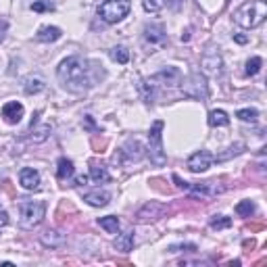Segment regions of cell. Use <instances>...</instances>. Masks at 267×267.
<instances>
[{
  "instance_id": "1",
  "label": "cell",
  "mask_w": 267,
  "mask_h": 267,
  "mask_svg": "<svg viewBox=\"0 0 267 267\" xmlns=\"http://www.w3.org/2000/svg\"><path fill=\"white\" fill-rule=\"evenodd\" d=\"M57 77L61 86L71 94H83L90 88H94L104 77L102 65L82 57H69L59 65Z\"/></svg>"
},
{
  "instance_id": "2",
  "label": "cell",
  "mask_w": 267,
  "mask_h": 267,
  "mask_svg": "<svg viewBox=\"0 0 267 267\" xmlns=\"http://www.w3.org/2000/svg\"><path fill=\"white\" fill-rule=\"evenodd\" d=\"M265 17H267V4L263 0H250V2H244L234 11V23L244 27V30H252V27L261 25Z\"/></svg>"
},
{
  "instance_id": "3",
  "label": "cell",
  "mask_w": 267,
  "mask_h": 267,
  "mask_svg": "<svg viewBox=\"0 0 267 267\" xmlns=\"http://www.w3.org/2000/svg\"><path fill=\"white\" fill-rule=\"evenodd\" d=\"M46 205L42 200H21L19 202V226L25 230L36 228L44 219Z\"/></svg>"
},
{
  "instance_id": "4",
  "label": "cell",
  "mask_w": 267,
  "mask_h": 267,
  "mask_svg": "<svg viewBox=\"0 0 267 267\" xmlns=\"http://www.w3.org/2000/svg\"><path fill=\"white\" fill-rule=\"evenodd\" d=\"M130 9V0H102L100 6H98V15L104 23H119L123 17H128Z\"/></svg>"
},
{
  "instance_id": "5",
  "label": "cell",
  "mask_w": 267,
  "mask_h": 267,
  "mask_svg": "<svg viewBox=\"0 0 267 267\" xmlns=\"http://www.w3.org/2000/svg\"><path fill=\"white\" fill-rule=\"evenodd\" d=\"M163 128H165L163 121H154L149 132V157L154 165H163L167 161L165 150H163V134H161Z\"/></svg>"
},
{
  "instance_id": "6",
  "label": "cell",
  "mask_w": 267,
  "mask_h": 267,
  "mask_svg": "<svg viewBox=\"0 0 267 267\" xmlns=\"http://www.w3.org/2000/svg\"><path fill=\"white\" fill-rule=\"evenodd\" d=\"M182 90H184V94L188 98H194V100H205L209 96V86L202 73H190L188 77H184Z\"/></svg>"
},
{
  "instance_id": "7",
  "label": "cell",
  "mask_w": 267,
  "mask_h": 267,
  "mask_svg": "<svg viewBox=\"0 0 267 267\" xmlns=\"http://www.w3.org/2000/svg\"><path fill=\"white\" fill-rule=\"evenodd\" d=\"M144 46L149 48V52H157L159 48H163L167 44V33L163 30V25L159 23H149L144 27Z\"/></svg>"
},
{
  "instance_id": "8",
  "label": "cell",
  "mask_w": 267,
  "mask_h": 267,
  "mask_svg": "<svg viewBox=\"0 0 267 267\" xmlns=\"http://www.w3.org/2000/svg\"><path fill=\"white\" fill-rule=\"evenodd\" d=\"M213 161L215 157L211 154L209 150H199V152H194L190 159H188V169H190L192 173H202V171H207L211 165H213Z\"/></svg>"
},
{
  "instance_id": "9",
  "label": "cell",
  "mask_w": 267,
  "mask_h": 267,
  "mask_svg": "<svg viewBox=\"0 0 267 267\" xmlns=\"http://www.w3.org/2000/svg\"><path fill=\"white\" fill-rule=\"evenodd\" d=\"M165 213V207L161 205V202H146V205L138 211V221H142V223H146V221H154V219H159L161 215Z\"/></svg>"
},
{
  "instance_id": "10",
  "label": "cell",
  "mask_w": 267,
  "mask_h": 267,
  "mask_svg": "<svg viewBox=\"0 0 267 267\" xmlns=\"http://www.w3.org/2000/svg\"><path fill=\"white\" fill-rule=\"evenodd\" d=\"M150 80L157 83H163V86H175V83H180L182 82V73H180V69H175V67H167L163 69V71H159L157 75H152Z\"/></svg>"
},
{
  "instance_id": "11",
  "label": "cell",
  "mask_w": 267,
  "mask_h": 267,
  "mask_svg": "<svg viewBox=\"0 0 267 267\" xmlns=\"http://www.w3.org/2000/svg\"><path fill=\"white\" fill-rule=\"evenodd\" d=\"M23 104L17 102V100H13V102H6L4 107H2V117H4V121L6 123H11V125H15L21 121V117H23Z\"/></svg>"
},
{
  "instance_id": "12",
  "label": "cell",
  "mask_w": 267,
  "mask_h": 267,
  "mask_svg": "<svg viewBox=\"0 0 267 267\" xmlns=\"http://www.w3.org/2000/svg\"><path fill=\"white\" fill-rule=\"evenodd\" d=\"M19 184L25 188V190H36L40 186V173L36 169H32V167H25V169H21L19 173Z\"/></svg>"
},
{
  "instance_id": "13",
  "label": "cell",
  "mask_w": 267,
  "mask_h": 267,
  "mask_svg": "<svg viewBox=\"0 0 267 267\" xmlns=\"http://www.w3.org/2000/svg\"><path fill=\"white\" fill-rule=\"evenodd\" d=\"M65 240H67V236L63 234V232H59V230H46L44 234H42V244H44V247H50V249L63 247Z\"/></svg>"
},
{
  "instance_id": "14",
  "label": "cell",
  "mask_w": 267,
  "mask_h": 267,
  "mask_svg": "<svg viewBox=\"0 0 267 267\" xmlns=\"http://www.w3.org/2000/svg\"><path fill=\"white\" fill-rule=\"evenodd\" d=\"M121 152L128 161H140L144 157V146H142V142H138V140H130V142H125Z\"/></svg>"
},
{
  "instance_id": "15",
  "label": "cell",
  "mask_w": 267,
  "mask_h": 267,
  "mask_svg": "<svg viewBox=\"0 0 267 267\" xmlns=\"http://www.w3.org/2000/svg\"><path fill=\"white\" fill-rule=\"evenodd\" d=\"M83 200L92 207H107L109 200H111V194L104 192V190H94V192H88L83 194Z\"/></svg>"
},
{
  "instance_id": "16",
  "label": "cell",
  "mask_w": 267,
  "mask_h": 267,
  "mask_svg": "<svg viewBox=\"0 0 267 267\" xmlns=\"http://www.w3.org/2000/svg\"><path fill=\"white\" fill-rule=\"evenodd\" d=\"M140 92H142V98L146 104L154 102V96H157V83H154L150 77H146V80L140 82Z\"/></svg>"
},
{
  "instance_id": "17",
  "label": "cell",
  "mask_w": 267,
  "mask_h": 267,
  "mask_svg": "<svg viewBox=\"0 0 267 267\" xmlns=\"http://www.w3.org/2000/svg\"><path fill=\"white\" fill-rule=\"evenodd\" d=\"M61 36H63V32L59 30V27L46 25V27H42V30L36 33V40L38 42H57Z\"/></svg>"
},
{
  "instance_id": "18",
  "label": "cell",
  "mask_w": 267,
  "mask_h": 267,
  "mask_svg": "<svg viewBox=\"0 0 267 267\" xmlns=\"http://www.w3.org/2000/svg\"><path fill=\"white\" fill-rule=\"evenodd\" d=\"M228 123H230V117H228L226 111L215 109V111H211L209 113V125L211 128H226Z\"/></svg>"
},
{
  "instance_id": "19",
  "label": "cell",
  "mask_w": 267,
  "mask_h": 267,
  "mask_svg": "<svg viewBox=\"0 0 267 267\" xmlns=\"http://www.w3.org/2000/svg\"><path fill=\"white\" fill-rule=\"evenodd\" d=\"M115 249L121 252H130L134 249V232H125V234H119L115 240Z\"/></svg>"
},
{
  "instance_id": "20",
  "label": "cell",
  "mask_w": 267,
  "mask_h": 267,
  "mask_svg": "<svg viewBox=\"0 0 267 267\" xmlns=\"http://www.w3.org/2000/svg\"><path fill=\"white\" fill-rule=\"evenodd\" d=\"M44 80H42L40 75H32V77H27L25 80V94H38L44 90Z\"/></svg>"
},
{
  "instance_id": "21",
  "label": "cell",
  "mask_w": 267,
  "mask_h": 267,
  "mask_svg": "<svg viewBox=\"0 0 267 267\" xmlns=\"http://www.w3.org/2000/svg\"><path fill=\"white\" fill-rule=\"evenodd\" d=\"M73 163L69 159L65 157H61L59 159V163H57V175H59V180H67V178H71L73 175Z\"/></svg>"
},
{
  "instance_id": "22",
  "label": "cell",
  "mask_w": 267,
  "mask_h": 267,
  "mask_svg": "<svg viewBox=\"0 0 267 267\" xmlns=\"http://www.w3.org/2000/svg\"><path fill=\"white\" fill-rule=\"evenodd\" d=\"M109 57L115 63H119V65H125V63L130 61V52H128V48L125 46H115V48H111L109 50Z\"/></svg>"
},
{
  "instance_id": "23",
  "label": "cell",
  "mask_w": 267,
  "mask_h": 267,
  "mask_svg": "<svg viewBox=\"0 0 267 267\" xmlns=\"http://www.w3.org/2000/svg\"><path fill=\"white\" fill-rule=\"evenodd\" d=\"M98 223H100V228H102V230H107L109 234H117V232H119V219H117L115 215L100 217V219H98Z\"/></svg>"
},
{
  "instance_id": "24",
  "label": "cell",
  "mask_w": 267,
  "mask_h": 267,
  "mask_svg": "<svg viewBox=\"0 0 267 267\" xmlns=\"http://www.w3.org/2000/svg\"><path fill=\"white\" fill-rule=\"evenodd\" d=\"M202 67H205L207 73H217L221 69V59L217 57V54H213V57H202Z\"/></svg>"
},
{
  "instance_id": "25",
  "label": "cell",
  "mask_w": 267,
  "mask_h": 267,
  "mask_svg": "<svg viewBox=\"0 0 267 267\" xmlns=\"http://www.w3.org/2000/svg\"><path fill=\"white\" fill-rule=\"evenodd\" d=\"M90 178H92L94 182H98V184H100V182H109L111 180L109 178V171L104 169V167H98V165L90 167Z\"/></svg>"
},
{
  "instance_id": "26",
  "label": "cell",
  "mask_w": 267,
  "mask_h": 267,
  "mask_svg": "<svg viewBox=\"0 0 267 267\" xmlns=\"http://www.w3.org/2000/svg\"><path fill=\"white\" fill-rule=\"evenodd\" d=\"M167 2H169V0H142V6L149 13H159L165 9Z\"/></svg>"
},
{
  "instance_id": "27",
  "label": "cell",
  "mask_w": 267,
  "mask_h": 267,
  "mask_svg": "<svg viewBox=\"0 0 267 267\" xmlns=\"http://www.w3.org/2000/svg\"><path fill=\"white\" fill-rule=\"evenodd\" d=\"M236 213L240 217H250L252 213H255V202L252 200H242L236 205Z\"/></svg>"
},
{
  "instance_id": "28",
  "label": "cell",
  "mask_w": 267,
  "mask_h": 267,
  "mask_svg": "<svg viewBox=\"0 0 267 267\" xmlns=\"http://www.w3.org/2000/svg\"><path fill=\"white\" fill-rule=\"evenodd\" d=\"M209 223H211V228H213V230H226V228L232 226V219L226 217V215H215V217H211Z\"/></svg>"
},
{
  "instance_id": "29",
  "label": "cell",
  "mask_w": 267,
  "mask_h": 267,
  "mask_svg": "<svg viewBox=\"0 0 267 267\" xmlns=\"http://www.w3.org/2000/svg\"><path fill=\"white\" fill-rule=\"evenodd\" d=\"M236 117L240 119V121H247V123L250 121V123H255L257 117H259V111H257V109H240V111L236 113Z\"/></svg>"
},
{
  "instance_id": "30",
  "label": "cell",
  "mask_w": 267,
  "mask_h": 267,
  "mask_svg": "<svg viewBox=\"0 0 267 267\" xmlns=\"http://www.w3.org/2000/svg\"><path fill=\"white\" fill-rule=\"evenodd\" d=\"M263 65V59L261 57H252L247 61V75H257L259 69H261Z\"/></svg>"
},
{
  "instance_id": "31",
  "label": "cell",
  "mask_w": 267,
  "mask_h": 267,
  "mask_svg": "<svg viewBox=\"0 0 267 267\" xmlns=\"http://www.w3.org/2000/svg\"><path fill=\"white\" fill-rule=\"evenodd\" d=\"M32 140L33 142H42V140H46L48 136H50V125H42V128H38V130H33L32 128Z\"/></svg>"
},
{
  "instance_id": "32",
  "label": "cell",
  "mask_w": 267,
  "mask_h": 267,
  "mask_svg": "<svg viewBox=\"0 0 267 267\" xmlns=\"http://www.w3.org/2000/svg\"><path fill=\"white\" fill-rule=\"evenodd\" d=\"M32 11L36 13H46V11H54V4L50 0H36V2L32 4Z\"/></svg>"
},
{
  "instance_id": "33",
  "label": "cell",
  "mask_w": 267,
  "mask_h": 267,
  "mask_svg": "<svg viewBox=\"0 0 267 267\" xmlns=\"http://www.w3.org/2000/svg\"><path fill=\"white\" fill-rule=\"evenodd\" d=\"M242 149H244V144H236V146H232V149H228L230 152H223V154H219V157H215V161H226V159H230L232 154H240L242 152Z\"/></svg>"
},
{
  "instance_id": "34",
  "label": "cell",
  "mask_w": 267,
  "mask_h": 267,
  "mask_svg": "<svg viewBox=\"0 0 267 267\" xmlns=\"http://www.w3.org/2000/svg\"><path fill=\"white\" fill-rule=\"evenodd\" d=\"M171 252H178V250H196L194 244H173V247H169Z\"/></svg>"
},
{
  "instance_id": "35",
  "label": "cell",
  "mask_w": 267,
  "mask_h": 267,
  "mask_svg": "<svg viewBox=\"0 0 267 267\" xmlns=\"http://www.w3.org/2000/svg\"><path fill=\"white\" fill-rule=\"evenodd\" d=\"M6 223H9V213L4 209H0V228H4Z\"/></svg>"
},
{
  "instance_id": "36",
  "label": "cell",
  "mask_w": 267,
  "mask_h": 267,
  "mask_svg": "<svg viewBox=\"0 0 267 267\" xmlns=\"http://www.w3.org/2000/svg\"><path fill=\"white\" fill-rule=\"evenodd\" d=\"M4 30H6V21H0V42L4 38Z\"/></svg>"
},
{
  "instance_id": "37",
  "label": "cell",
  "mask_w": 267,
  "mask_h": 267,
  "mask_svg": "<svg viewBox=\"0 0 267 267\" xmlns=\"http://www.w3.org/2000/svg\"><path fill=\"white\" fill-rule=\"evenodd\" d=\"M86 182H88V175H80V178L75 180V184H77V186H82V184H86Z\"/></svg>"
},
{
  "instance_id": "38",
  "label": "cell",
  "mask_w": 267,
  "mask_h": 267,
  "mask_svg": "<svg viewBox=\"0 0 267 267\" xmlns=\"http://www.w3.org/2000/svg\"><path fill=\"white\" fill-rule=\"evenodd\" d=\"M247 36H236V42H238V44H247Z\"/></svg>"
}]
</instances>
